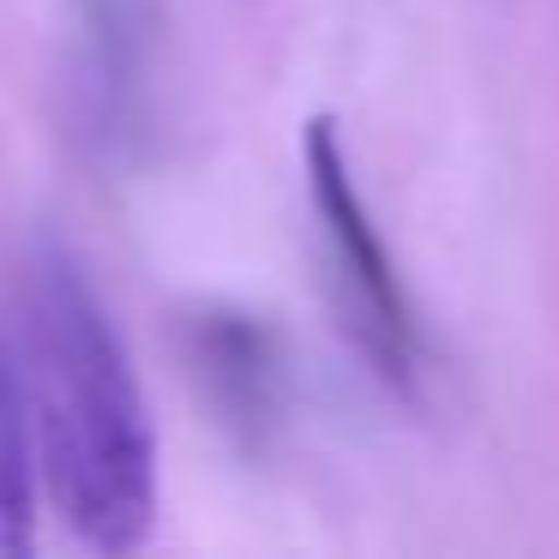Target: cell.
Listing matches in <instances>:
<instances>
[{
    "label": "cell",
    "mask_w": 559,
    "mask_h": 559,
    "mask_svg": "<svg viewBox=\"0 0 559 559\" xmlns=\"http://www.w3.org/2000/svg\"><path fill=\"white\" fill-rule=\"evenodd\" d=\"M37 337V427L49 481L79 542L133 554L157 523V439L121 331L109 325L85 271L49 247L31 289Z\"/></svg>",
    "instance_id": "1"
},
{
    "label": "cell",
    "mask_w": 559,
    "mask_h": 559,
    "mask_svg": "<svg viewBox=\"0 0 559 559\" xmlns=\"http://www.w3.org/2000/svg\"><path fill=\"white\" fill-rule=\"evenodd\" d=\"M301 157H307V193H313L331 259H337L343 283H349L355 313H361L367 349L379 355V367H385L391 379H409V361H415L409 301H403L391 253H385V241H379L373 217H367L361 193H355V175H349V157H343V139H337V121H331V115H313V121H307Z\"/></svg>",
    "instance_id": "2"
},
{
    "label": "cell",
    "mask_w": 559,
    "mask_h": 559,
    "mask_svg": "<svg viewBox=\"0 0 559 559\" xmlns=\"http://www.w3.org/2000/svg\"><path fill=\"white\" fill-rule=\"evenodd\" d=\"M37 547V439H31V397L0 343V559H25Z\"/></svg>",
    "instance_id": "3"
},
{
    "label": "cell",
    "mask_w": 559,
    "mask_h": 559,
    "mask_svg": "<svg viewBox=\"0 0 559 559\" xmlns=\"http://www.w3.org/2000/svg\"><path fill=\"white\" fill-rule=\"evenodd\" d=\"M199 361H205V373L217 379V391L235 403V409H265V391H271V337L259 325H247V319H205V331H199Z\"/></svg>",
    "instance_id": "4"
}]
</instances>
